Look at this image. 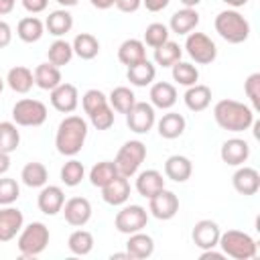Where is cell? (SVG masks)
I'll use <instances>...</instances> for the list:
<instances>
[{"instance_id":"obj_1","label":"cell","mask_w":260,"mask_h":260,"mask_svg":"<svg viewBox=\"0 0 260 260\" xmlns=\"http://www.w3.org/2000/svg\"><path fill=\"white\" fill-rule=\"evenodd\" d=\"M213 118L228 132H244L254 124V110L236 100H219L213 106Z\"/></svg>"},{"instance_id":"obj_2","label":"cell","mask_w":260,"mask_h":260,"mask_svg":"<svg viewBox=\"0 0 260 260\" xmlns=\"http://www.w3.org/2000/svg\"><path fill=\"white\" fill-rule=\"evenodd\" d=\"M87 138V122L81 116H65L55 134V146L57 152L63 156H75Z\"/></svg>"},{"instance_id":"obj_3","label":"cell","mask_w":260,"mask_h":260,"mask_svg":"<svg viewBox=\"0 0 260 260\" xmlns=\"http://www.w3.org/2000/svg\"><path fill=\"white\" fill-rule=\"evenodd\" d=\"M217 246L221 248V252L234 260H252L258 254V246L256 240L240 230H228L219 234V242Z\"/></svg>"},{"instance_id":"obj_4","label":"cell","mask_w":260,"mask_h":260,"mask_svg":"<svg viewBox=\"0 0 260 260\" xmlns=\"http://www.w3.org/2000/svg\"><path fill=\"white\" fill-rule=\"evenodd\" d=\"M215 30L217 35L225 41V43H232V45H240L244 43L248 37H250V22L238 12V10H221L217 16H215Z\"/></svg>"},{"instance_id":"obj_5","label":"cell","mask_w":260,"mask_h":260,"mask_svg":"<svg viewBox=\"0 0 260 260\" xmlns=\"http://www.w3.org/2000/svg\"><path fill=\"white\" fill-rule=\"evenodd\" d=\"M49 238H51L49 228L43 221H32L28 225H22V230L18 232L16 248L22 258H35L47 248Z\"/></svg>"},{"instance_id":"obj_6","label":"cell","mask_w":260,"mask_h":260,"mask_svg":"<svg viewBox=\"0 0 260 260\" xmlns=\"http://www.w3.org/2000/svg\"><path fill=\"white\" fill-rule=\"evenodd\" d=\"M144 158H146V146H144V142H140V140H128V142H124L120 146L114 162L118 167V173L122 177H128L130 179V177H134L138 173V169L144 162Z\"/></svg>"},{"instance_id":"obj_7","label":"cell","mask_w":260,"mask_h":260,"mask_svg":"<svg viewBox=\"0 0 260 260\" xmlns=\"http://www.w3.org/2000/svg\"><path fill=\"white\" fill-rule=\"evenodd\" d=\"M47 120V106L41 100H18L12 108V122L16 126H26V128H35L45 124Z\"/></svg>"},{"instance_id":"obj_8","label":"cell","mask_w":260,"mask_h":260,"mask_svg":"<svg viewBox=\"0 0 260 260\" xmlns=\"http://www.w3.org/2000/svg\"><path fill=\"white\" fill-rule=\"evenodd\" d=\"M185 51L199 65H209L217 57V47L205 32H189L185 41Z\"/></svg>"},{"instance_id":"obj_9","label":"cell","mask_w":260,"mask_h":260,"mask_svg":"<svg viewBox=\"0 0 260 260\" xmlns=\"http://www.w3.org/2000/svg\"><path fill=\"white\" fill-rule=\"evenodd\" d=\"M148 223V211L142 205H126L122 207L116 217H114V225L120 234H134L144 230Z\"/></svg>"},{"instance_id":"obj_10","label":"cell","mask_w":260,"mask_h":260,"mask_svg":"<svg viewBox=\"0 0 260 260\" xmlns=\"http://www.w3.org/2000/svg\"><path fill=\"white\" fill-rule=\"evenodd\" d=\"M154 122H156V114L152 104L148 102H136L132 110L126 114V124L136 134H146L154 126Z\"/></svg>"},{"instance_id":"obj_11","label":"cell","mask_w":260,"mask_h":260,"mask_svg":"<svg viewBox=\"0 0 260 260\" xmlns=\"http://www.w3.org/2000/svg\"><path fill=\"white\" fill-rule=\"evenodd\" d=\"M148 211L156 219H173L179 211V197L169 189H160L156 195L148 199Z\"/></svg>"},{"instance_id":"obj_12","label":"cell","mask_w":260,"mask_h":260,"mask_svg":"<svg viewBox=\"0 0 260 260\" xmlns=\"http://www.w3.org/2000/svg\"><path fill=\"white\" fill-rule=\"evenodd\" d=\"M65 221L73 228H83L91 219V203L85 197H71L63 203Z\"/></svg>"},{"instance_id":"obj_13","label":"cell","mask_w":260,"mask_h":260,"mask_svg":"<svg viewBox=\"0 0 260 260\" xmlns=\"http://www.w3.org/2000/svg\"><path fill=\"white\" fill-rule=\"evenodd\" d=\"M51 106L61 114H71L79 106V93L73 83H59L51 89Z\"/></svg>"},{"instance_id":"obj_14","label":"cell","mask_w":260,"mask_h":260,"mask_svg":"<svg viewBox=\"0 0 260 260\" xmlns=\"http://www.w3.org/2000/svg\"><path fill=\"white\" fill-rule=\"evenodd\" d=\"M219 225L217 221L213 219H199L195 225H193V232H191V238H193V244L201 250H209V248H215L217 242H219Z\"/></svg>"},{"instance_id":"obj_15","label":"cell","mask_w":260,"mask_h":260,"mask_svg":"<svg viewBox=\"0 0 260 260\" xmlns=\"http://www.w3.org/2000/svg\"><path fill=\"white\" fill-rule=\"evenodd\" d=\"M24 225V215L20 209L12 205H4L0 209V242H10L18 236Z\"/></svg>"},{"instance_id":"obj_16","label":"cell","mask_w":260,"mask_h":260,"mask_svg":"<svg viewBox=\"0 0 260 260\" xmlns=\"http://www.w3.org/2000/svg\"><path fill=\"white\" fill-rule=\"evenodd\" d=\"M219 156L230 167H240L250 158V144L244 138H230L221 144Z\"/></svg>"},{"instance_id":"obj_17","label":"cell","mask_w":260,"mask_h":260,"mask_svg":"<svg viewBox=\"0 0 260 260\" xmlns=\"http://www.w3.org/2000/svg\"><path fill=\"white\" fill-rule=\"evenodd\" d=\"M65 193L59 185H45L37 197V205L45 215H57L63 209Z\"/></svg>"},{"instance_id":"obj_18","label":"cell","mask_w":260,"mask_h":260,"mask_svg":"<svg viewBox=\"0 0 260 260\" xmlns=\"http://www.w3.org/2000/svg\"><path fill=\"white\" fill-rule=\"evenodd\" d=\"M232 185L240 195H256L260 189V173L252 167H242L234 173L232 177Z\"/></svg>"},{"instance_id":"obj_19","label":"cell","mask_w":260,"mask_h":260,"mask_svg":"<svg viewBox=\"0 0 260 260\" xmlns=\"http://www.w3.org/2000/svg\"><path fill=\"white\" fill-rule=\"evenodd\" d=\"M130 197V183H128V177H114L110 183H106L102 187V199L108 203V205H124Z\"/></svg>"},{"instance_id":"obj_20","label":"cell","mask_w":260,"mask_h":260,"mask_svg":"<svg viewBox=\"0 0 260 260\" xmlns=\"http://www.w3.org/2000/svg\"><path fill=\"white\" fill-rule=\"evenodd\" d=\"M150 104L152 108H158V110H171L175 104H177V89L173 83L169 81H156L150 85Z\"/></svg>"},{"instance_id":"obj_21","label":"cell","mask_w":260,"mask_h":260,"mask_svg":"<svg viewBox=\"0 0 260 260\" xmlns=\"http://www.w3.org/2000/svg\"><path fill=\"white\" fill-rule=\"evenodd\" d=\"M126 252L132 260H144V258H150L152 252H154V240L144 234L142 230L140 232H134L130 234L128 242H126Z\"/></svg>"},{"instance_id":"obj_22","label":"cell","mask_w":260,"mask_h":260,"mask_svg":"<svg viewBox=\"0 0 260 260\" xmlns=\"http://www.w3.org/2000/svg\"><path fill=\"white\" fill-rule=\"evenodd\" d=\"M193 173V165L183 154H173L165 160V177L175 183H185Z\"/></svg>"},{"instance_id":"obj_23","label":"cell","mask_w":260,"mask_h":260,"mask_svg":"<svg viewBox=\"0 0 260 260\" xmlns=\"http://www.w3.org/2000/svg\"><path fill=\"white\" fill-rule=\"evenodd\" d=\"M160 189H165V179H162V173H158L156 169H146L142 173H138L136 177V191L150 199L152 195H156Z\"/></svg>"},{"instance_id":"obj_24","label":"cell","mask_w":260,"mask_h":260,"mask_svg":"<svg viewBox=\"0 0 260 260\" xmlns=\"http://www.w3.org/2000/svg\"><path fill=\"white\" fill-rule=\"evenodd\" d=\"M118 59L122 65L132 67L140 61L146 59V45L138 39H126L120 47H118Z\"/></svg>"},{"instance_id":"obj_25","label":"cell","mask_w":260,"mask_h":260,"mask_svg":"<svg viewBox=\"0 0 260 260\" xmlns=\"http://www.w3.org/2000/svg\"><path fill=\"white\" fill-rule=\"evenodd\" d=\"M199 24V12L195 8H181L177 10L173 16H171V22H169V28L175 32V35H189L195 26Z\"/></svg>"},{"instance_id":"obj_26","label":"cell","mask_w":260,"mask_h":260,"mask_svg":"<svg viewBox=\"0 0 260 260\" xmlns=\"http://www.w3.org/2000/svg\"><path fill=\"white\" fill-rule=\"evenodd\" d=\"M185 118L179 114V112H167L162 114V118L156 122V128H158V134L167 140H175L179 138L183 132H185Z\"/></svg>"},{"instance_id":"obj_27","label":"cell","mask_w":260,"mask_h":260,"mask_svg":"<svg viewBox=\"0 0 260 260\" xmlns=\"http://www.w3.org/2000/svg\"><path fill=\"white\" fill-rule=\"evenodd\" d=\"M32 75H35V85L41 87V89H45V91H51V89H55L61 83V69L55 67L49 61L37 65L35 71H32Z\"/></svg>"},{"instance_id":"obj_28","label":"cell","mask_w":260,"mask_h":260,"mask_svg":"<svg viewBox=\"0 0 260 260\" xmlns=\"http://www.w3.org/2000/svg\"><path fill=\"white\" fill-rule=\"evenodd\" d=\"M6 83H8V87H10L12 91H16V93H28V91L32 89V85H35V75H32V71H30L28 67L16 65V67H12V69L8 71Z\"/></svg>"},{"instance_id":"obj_29","label":"cell","mask_w":260,"mask_h":260,"mask_svg":"<svg viewBox=\"0 0 260 260\" xmlns=\"http://www.w3.org/2000/svg\"><path fill=\"white\" fill-rule=\"evenodd\" d=\"M185 106L191 110V112H203L209 104H211V89L203 83H195V85H189L185 95Z\"/></svg>"},{"instance_id":"obj_30","label":"cell","mask_w":260,"mask_h":260,"mask_svg":"<svg viewBox=\"0 0 260 260\" xmlns=\"http://www.w3.org/2000/svg\"><path fill=\"white\" fill-rule=\"evenodd\" d=\"M45 28L49 30V35L53 37H63L67 35L71 28H73V16L69 10L65 8H59V10H53L47 20H45Z\"/></svg>"},{"instance_id":"obj_31","label":"cell","mask_w":260,"mask_h":260,"mask_svg":"<svg viewBox=\"0 0 260 260\" xmlns=\"http://www.w3.org/2000/svg\"><path fill=\"white\" fill-rule=\"evenodd\" d=\"M71 47H73V55H77L83 61H91L100 53V41L91 32H79L73 39Z\"/></svg>"},{"instance_id":"obj_32","label":"cell","mask_w":260,"mask_h":260,"mask_svg":"<svg viewBox=\"0 0 260 260\" xmlns=\"http://www.w3.org/2000/svg\"><path fill=\"white\" fill-rule=\"evenodd\" d=\"M154 75H156V67H154L148 59H144V61H140V63H136V65H132V67H128V71H126L128 81H130L132 85H136V87H146V85H150V83L154 81Z\"/></svg>"},{"instance_id":"obj_33","label":"cell","mask_w":260,"mask_h":260,"mask_svg":"<svg viewBox=\"0 0 260 260\" xmlns=\"http://www.w3.org/2000/svg\"><path fill=\"white\" fill-rule=\"evenodd\" d=\"M20 179L26 187L30 189H39V187H45L47 181H49V171L43 162H26L20 171Z\"/></svg>"},{"instance_id":"obj_34","label":"cell","mask_w":260,"mask_h":260,"mask_svg":"<svg viewBox=\"0 0 260 260\" xmlns=\"http://www.w3.org/2000/svg\"><path fill=\"white\" fill-rule=\"evenodd\" d=\"M16 35L20 41L24 43H37L41 41V37L45 35V24L37 18V16H26L20 18L16 24Z\"/></svg>"},{"instance_id":"obj_35","label":"cell","mask_w":260,"mask_h":260,"mask_svg":"<svg viewBox=\"0 0 260 260\" xmlns=\"http://www.w3.org/2000/svg\"><path fill=\"white\" fill-rule=\"evenodd\" d=\"M108 102H110V106H112L114 112H118V114H128V112L132 110V106L136 104V95H134V91H132L130 87L118 85V87H114V89L110 91Z\"/></svg>"},{"instance_id":"obj_36","label":"cell","mask_w":260,"mask_h":260,"mask_svg":"<svg viewBox=\"0 0 260 260\" xmlns=\"http://www.w3.org/2000/svg\"><path fill=\"white\" fill-rule=\"evenodd\" d=\"M120 173H118V167H116V162L114 160H100V162H95L93 167H91V171H89V183L93 185V187H104L106 183H110L114 177H118Z\"/></svg>"},{"instance_id":"obj_37","label":"cell","mask_w":260,"mask_h":260,"mask_svg":"<svg viewBox=\"0 0 260 260\" xmlns=\"http://www.w3.org/2000/svg\"><path fill=\"white\" fill-rule=\"evenodd\" d=\"M181 55H183V49L179 47V43L169 39L167 43L154 49V63L160 67H173L177 61H181Z\"/></svg>"},{"instance_id":"obj_38","label":"cell","mask_w":260,"mask_h":260,"mask_svg":"<svg viewBox=\"0 0 260 260\" xmlns=\"http://www.w3.org/2000/svg\"><path fill=\"white\" fill-rule=\"evenodd\" d=\"M67 248L71 254L75 256H87L93 250V236L87 230H75L69 240H67Z\"/></svg>"},{"instance_id":"obj_39","label":"cell","mask_w":260,"mask_h":260,"mask_svg":"<svg viewBox=\"0 0 260 260\" xmlns=\"http://www.w3.org/2000/svg\"><path fill=\"white\" fill-rule=\"evenodd\" d=\"M47 57H49V63H53L55 67H63L73 59V47L65 39H57L51 43Z\"/></svg>"},{"instance_id":"obj_40","label":"cell","mask_w":260,"mask_h":260,"mask_svg":"<svg viewBox=\"0 0 260 260\" xmlns=\"http://www.w3.org/2000/svg\"><path fill=\"white\" fill-rule=\"evenodd\" d=\"M173 79L179 83V85H195L199 81V69L193 65V63H187V61H177L173 67Z\"/></svg>"},{"instance_id":"obj_41","label":"cell","mask_w":260,"mask_h":260,"mask_svg":"<svg viewBox=\"0 0 260 260\" xmlns=\"http://www.w3.org/2000/svg\"><path fill=\"white\" fill-rule=\"evenodd\" d=\"M20 144V132L14 122H0V150L14 152Z\"/></svg>"},{"instance_id":"obj_42","label":"cell","mask_w":260,"mask_h":260,"mask_svg":"<svg viewBox=\"0 0 260 260\" xmlns=\"http://www.w3.org/2000/svg\"><path fill=\"white\" fill-rule=\"evenodd\" d=\"M59 175H61V181H63L65 187H77L85 177V167H83V162L71 158L61 167Z\"/></svg>"},{"instance_id":"obj_43","label":"cell","mask_w":260,"mask_h":260,"mask_svg":"<svg viewBox=\"0 0 260 260\" xmlns=\"http://www.w3.org/2000/svg\"><path fill=\"white\" fill-rule=\"evenodd\" d=\"M87 118H89V122H91L93 128H98V130H108V128L114 126V118H116V114H114L110 102H106V104L98 106L95 110H91V112L87 114Z\"/></svg>"},{"instance_id":"obj_44","label":"cell","mask_w":260,"mask_h":260,"mask_svg":"<svg viewBox=\"0 0 260 260\" xmlns=\"http://www.w3.org/2000/svg\"><path fill=\"white\" fill-rule=\"evenodd\" d=\"M169 26L167 24H162V22H152V24H148L146 26V30H144V45H148V47H152V49H156V47H160L162 43H167L169 41Z\"/></svg>"},{"instance_id":"obj_45","label":"cell","mask_w":260,"mask_h":260,"mask_svg":"<svg viewBox=\"0 0 260 260\" xmlns=\"http://www.w3.org/2000/svg\"><path fill=\"white\" fill-rule=\"evenodd\" d=\"M20 197V187L16 179L0 177V205H12Z\"/></svg>"},{"instance_id":"obj_46","label":"cell","mask_w":260,"mask_h":260,"mask_svg":"<svg viewBox=\"0 0 260 260\" xmlns=\"http://www.w3.org/2000/svg\"><path fill=\"white\" fill-rule=\"evenodd\" d=\"M244 91L252 104V110H260V73H250L244 81Z\"/></svg>"},{"instance_id":"obj_47","label":"cell","mask_w":260,"mask_h":260,"mask_svg":"<svg viewBox=\"0 0 260 260\" xmlns=\"http://www.w3.org/2000/svg\"><path fill=\"white\" fill-rule=\"evenodd\" d=\"M106 102H108V98H106V93L100 91V89H87V91L83 93V98H81V106H83V112H85V114H89L91 110H95L98 106H102V104H106Z\"/></svg>"},{"instance_id":"obj_48","label":"cell","mask_w":260,"mask_h":260,"mask_svg":"<svg viewBox=\"0 0 260 260\" xmlns=\"http://www.w3.org/2000/svg\"><path fill=\"white\" fill-rule=\"evenodd\" d=\"M20 2H22L24 10L30 14H39V12L47 10V6H49V0H20Z\"/></svg>"},{"instance_id":"obj_49","label":"cell","mask_w":260,"mask_h":260,"mask_svg":"<svg viewBox=\"0 0 260 260\" xmlns=\"http://www.w3.org/2000/svg\"><path fill=\"white\" fill-rule=\"evenodd\" d=\"M114 6H116L120 12L130 14V12H136V10L142 6V0H116Z\"/></svg>"},{"instance_id":"obj_50","label":"cell","mask_w":260,"mask_h":260,"mask_svg":"<svg viewBox=\"0 0 260 260\" xmlns=\"http://www.w3.org/2000/svg\"><path fill=\"white\" fill-rule=\"evenodd\" d=\"M10 41H12V28L6 20H0V49L8 47Z\"/></svg>"},{"instance_id":"obj_51","label":"cell","mask_w":260,"mask_h":260,"mask_svg":"<svg viewBox=\"0 0 260 260\" xmlns=\"http://www.w3.org/2000/svg\"><path fill=\"white\" fill-rule=\"evenodd\" d=\"M169 2L171 0H142V4L146 6L148 12H160V10H165L169 6Z\"/></svg>"},{"instance_id":"obj_52","label":"cell","mask_w":260,"mask_h":260,"mask_svg":"<svg viewBox=\"0 0 260 260\" xmlns=\"http://www.w3.org/2000/svg\"><path fill=\"white\" fill-rule=\"evenodd\" d=\"M199 258H201V260H209V258H211V260H223L225 254H223V252H215L213 248H209V250H203Z\"/></svg>"},{"instance_id":"obj_53","label":"cell","mask_w":260,"mask_h":260,"mask_svg":"<svg viewBox=\"0 0 260 260\" xmlns=\"http://www.w3.org/2000/svg\"><path fill=\"white\" fill-rule=\"evenodd\" d=\"M8 169H10V156H8V152L0 150V177L6 175Z\"/></svg>"},{"instance_id":"obj_54","label":"cell","mask_w":260,"mask_h":260,"mask_svg":"<svg viewBox=\"0 0 260 260\" xmlns=\"http://www.w3.org/2000/svg\"><path fill=\"white\" fill-rule=\"evenodd\" d=\"M14 4H16V0H0V16L10 14L12 8H14Z\"/></svg>"},{"instance_id":"obj_55","label":"cell","mask_w":260,"mask_h":260,"mask_svg":"<svg viewBox=\"0 0 260 260\" xmlns=\"http://www.w3.org/2000/svg\"><path fill=\"white\" fill-rule=\"evenodd\" d=\"M89 2H91V6L98 8V10H108V8L114 6L116 0H89Z\"/></svg>"},{"instance_id":"obj_56","label":"cell","mask_w":260,"mask_h":260,"mask_svg":"<svg viewBox=\"0 0 260 260\" xmlns=\"http://www.w3.org/2000/svg\"><path fill=\"white\" fill-rule=\"evenodd\" d=\"M223 4H228V6H232V8H240V6H246L248 4V0H221Z\"/></svg>"},{"instance_id":"obj_57","label":"cell","mask_w":260,"mask_h":260,"mask_svg":"<svg viewBox=\"0 0 260 260\" xmlns=\"http://www.w3.org/2000/svg\"><path fill=\"white\" fill-rule=\"evenodd\" d=\"M110 258H112V260H132V258L128 256V252H116V254H112Z\"/></svg>"},{"instance_id":"obj_58","label":"cell","mask_w":260,"mask_h":260,"mask_svg":"<svg viewBox=\"0 0 260 260\" xmlns=\"http://www.w3.org/2000/svg\"><path fill=\"white\" fill-rule=\"evenodd\" d=\"M61 6H65V8H71V6H75L79 0H57Z\"/></svg>"},{"instance_id":"obj_59","label":"cell","mask_w":260,"mask_h":260,"mask_svg":"<svg viewBox=\"0 0 260 260\" xmlns=\"http://www.w3.org/2000/svg\"><path fill=\"white\" fill-rule=\"evenodd\" d=\"M181 2H183V6H187V8H195L201 0H181Z\"/></svg>"},{"instance_id":"obj_60","label":"cell","mask_w":260,"mask_h":260,"mask_svg":"<svg viewBox=\"0 0 260 260\" xmlns=\"http://www.w3.org/2000/svg\"><path fill=\"white\" fill-rule=\"evenodd\" d=\"M4 83H6V81H4L2 77H0V93H2V89H4Z\"/></svg>"}]
</instances>
